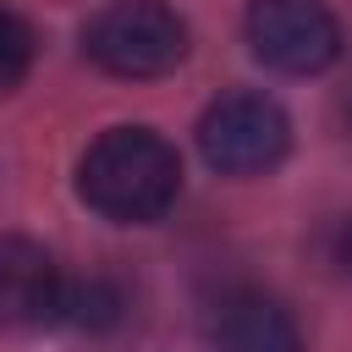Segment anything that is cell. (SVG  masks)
<instances>
[{"label": "cell", "mask_w": 352, "mask_h": 352, "mask_svg": "<svg viewBox=\"0 0 352 352\" xmlns=\"http://www.w3.org/2000/svg\"><path fill=\"white\" fill-rule=\"evenodd\" d=\"M336 264H341V270L352 275V214H346V220L336 226Z\"/></svg>", "instance_id": "9"}, {"label": "cell", "mask_w": 352, "mask_h": 352, "mask_svg": "<svg viewBox=\"0 0 352 352\" xmlns=\"http://www.w3.org/2000/svg\"><path fill=\"white\" fill-rule=\"evenodd\" d=\"M60 319H66L72 330H82V336H110V330H121V319H126V292H121V280H110V275L66 280V292H60Z\"/></svg>", "instance_id": "7"}, {"label": "cell", "mask_w": 352, "mask_h": 352, "mask_svg": "<svg viewBox=\"0 0 352 352\" xmlns=\"http://www.w3.org/2000/svg\"><path fill=\"white\" fill-rule=\"evenodd\" d=\"M204 330H209L214 352H302L297 319L275 297H264L253 286H226L209 302Z\"/></svg>", "instance_id": "5"}, {"label": "cell", "mask_w": 352, "mask_h": 352, "mask_svg": "<svg viewBox=\"0 0 352 352\" xmlns=\"http://www.w3.org/2000/svg\"><path fill=\"white\" fill-rule=\"evenodd\" d=\"M198 148L204 160L220 170V176H258L270 165L286 160L292 148V121L286 110L270 99V94H253V88H236V94H220L204 121H198Z\"/></svg>", "instance_id": "3"}, {"label": "cell", "mask_w": 352, "mask_h": 352, "mask_svg": "<svg viewBox=\"0 0 352 352\" xmlns=\"http://www.w3.org/2000/svg\"><path fill=\"white\" fill-rule=\"evenodd\" d=\"M28 66H33V28L11 6H0V94L16 88L28 77Z\"/></svg>", "instance_id": "8"}, {"label": "cell", "mask_w": 352, "mask_h": 352, "mask_svg": "<svg viewBox=\"0 0 352 352\" xmlns=\"http://www.w3.org/2000/svg\"><path fill=\"white\" fill-rule=\"evenodd\" d=\"M66 275L28 236H0V330H33L60 319Z\"/></svg>", "instance_id": "6"}, {"label": "cell", "mask_w": 352, "mask_h": 352, "mask_svg": "<svg viewBox=\"0 0 352 352\" xmlns=\"http://www.w3.org/2000/svg\"><path fill=\"white\" fill-rule=\"evenodd\" d=\"M346 116H352V99H346Z\"/></svg>", "instance_id": "10"}, {"label": "cell", "mask_w": 352, "mask_h": 352, "mask_svg": "<svg viewBox=\"0 0 352 352\" xmlns=\"http://www.w3.org/2000/svg\"><path fill=\"white\" fill-rule=\"evenodd\" d=\"M77 192L94 214L116 226H148L176 204L182 160L148 126H110L77 160Z\"/></svg>", "instance_id": "1"}, {"label": "cell", "mask_w": 352, "mask_h": 352, "mask_svg": "<svg viewBox=\"0 0 352 352\" xmlns=\"http://www.w3.org/2000/svg\"><path fill=\"white\" fill-rule=\"evenodd\" d=\"M248 44L270 72L314 77L341 55V22L319 0H253L248 6Z\"/></svg>", "instance_id": "4"}, {"label": "cell", "mask_w": 352, "mask_h": 352, "mask_svg": "<svg viewBox=\"0 0 352 352\" xmlns=\"http://www.w3.org/2000/svg\"><path fill=\"white\" fill-rule=\"evenodd\" d=\"M82 50L110 77H165L187 55V22L165 0H110L88 22Z\"/></svg>", "instance_id": "2"}]
</instances>
